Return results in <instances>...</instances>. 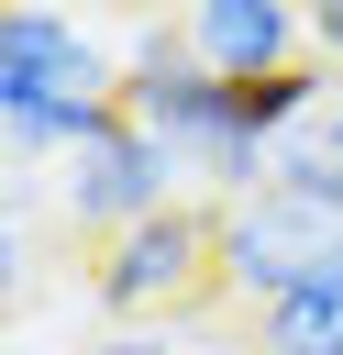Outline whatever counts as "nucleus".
<instances>
[{"label":"nucleus","mask_w":343,"mask_h":355,"mask_svg":"<svg viewBox=\"0 0 343 355\" xmlns=\"http://www.w3.org/2000/svg\"><path fill=\"white\" fill-rule=\"evenodd\" d=\"M89 288H100V311H122V322H177L188 300L221 288V200H177V211L111 233V244L89 255Z\"/></svg>","instance_id":"1"},{"label":"nucleus","mask_w":343,"mask_h":355,"mask_svg":"<svg viewBox=\"0 0 343 355\" xmlns=\"http://www.w3.org/2000/svg\"><path fill=\"white\" fill-rule=\"evenodd\" d=\"M111 89H122V55L100 44V22H77V11H0V122L77 111V100H111Z\"/></svg>","instance_id":"2"},{"label":"nucleus","mask_w":343,"mask_h":355,"mask_svg":"<svg viewBox=\"0 0 343 355\" xmlns=\"http://www.w3.org/2000/svg\"><path fill=\"white\" fill-rule=\"evenodd\" d=\"M177 200H188V166H177L166 144H144L133 122H111V133L55 178V211H66L77 233H100V244L133 233V222H155V211H177Z\"/></svg>","instance_id":"3"},{"label":"nucleus","mask_w":343,"mask_h":355,"mask_svg":"<svg viewBox=\"0 0 343 355\" xmlns=\"http://www.w3.org/2000/svg\"><path fill=\"white\" fill-rule=\"evenodd\" d=\"M332 244H343V222H321V211H299V200H277V189L221 200V300L277 311V300H288Z\"/></svg>","instance_id":"4"},{"label":"nucleus","mask_w":343,"mask_h":355,"mask_svg":"<svg viewBox=\"0 0 343 355\" xmlns=\"http://www.w3.org/2000/svg\"><path fill=\"white\" fill-rule=\"evenodd\" d=\"M177 44L221 89H254V78L310 67V11H288V0H199V11H177Z\"/></svg>","instance_id":"5"},{"label":"nucleus","mask_w":343,"mask_h":355,"mask_svg":"<svg viewBox=\"0 0 343 355\" xmlns=\"http://www.w3.org/2000/svg\"><path fill=\"white\" fill-rule=\"evenodd\" d=\"M254 344H266V355H343V244H332L277 311H254Z\"/></svg>","instance_id":"6"},{"label":"nucleus","mask_w":343,"mask_h":355,"mask_svg":"<svg viewBox=\"0 0 343 355\" xmlns=\"http://www.w3.org/2000/svg\"><path fill=\"white\" fill-rule=\"evenodd\" d=\"M266 189H277V200H299V211H321V222H343V166H332V144H321V133H288V144H277V166H266Z\"/></svg>","instance_id":"7"},{"label":"nucleus","mask_w":343,"mask_h":355,"mask_svg":"<svg viewBox=\"0 0 343 355\" xmlns=\"http://www.w3.org/2000/svg\"><path fill=\"white\" fill-rule=\"evenodd\" d=\"M22 288H33V244H22V222H0V322L22 311Z\"/></svg>","instance_id":"8"},{"label":"nucleus","mask_w":343,"mask_h":355,"mask_svg":"<svg viewBox=\"0 0 343 355\" xmlns=\"http://www.w3.org/2000/svg\"><path fill=\"white\" fill-rule=\"evenodd\" d=\"M310 67L332 78V100H343V0H321L310 11Z\"/></svg>","instance_id":"9"},{"label":"nucleus","mask_w":343,"mask_h":355,"mask_svg":"<svg viewBox=\"0 0 343 355\" xmlns=\"http://www.w3.org/2000/svg\"><path fill=\"white\" fill-rule=\"evenodd\" d=\"M89 355H177V344H166V322H122V333L89 344Z\"/></svg>","instance_id":"10"},{"label":"nucleus","mask_w":343,"mask_h":355,"mask_svg":"<svg viewBox=\"0 0 343 355\" xmlns=\"http://www.w3.org/2000/svg\"><path fill=\"white\" fill-rule=\"evenodd\" d=\"M321 144H332V166H343V100H332V111H321Z\"/></svg>","instance_id":"11"},{"label":"nucleus","mask_w":343,"mask_h":355,"mask_svg":"<svg viewBox=\"0 0 343 355\" xmlns=\"http://www.w3.org/2000/svg\"><path fill=\"white\" fill-rule=\"evenodd\" d=\"M0 222H11V178H0Z\"/></svg>","instance_id":"12"},{"label":"nucleus","mask_w":343,"mask_h":355,"mask_svg":"<svg viewBox=\"0 0 343 355\" xmlns=\"http://www.w3.org/2000/svg\"><path fill=\"white\" fill-rule=\"evenodd\" d=\"M77 355H89V344H77Z\"/></svg>","instance_id":"13"}]
</instances>
